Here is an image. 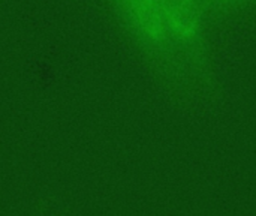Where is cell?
<instances>
[{"instance_id": "6da1fadb", "label": "cell", "mask_w": 256, "mask_h": 216, "mask_svg": "<svg viewBox=\"0 0 256 216\" xmlns=\"http://www.w3.org/2000/svg\"><path fill=\"white\" fill-rule=\"evenodd\" d=\"M128 33L146 48L168 44L160 0H114Z\"/></svg>"}, {"instance_id": "7a4b0ae2", "label": "cell", "mask_w": 256, "mask_h": 216, "mask_svg": "<svg viewBox=\"0 0 256 216\" xmlns=\"http://www.w3.org/2000/svg\"><path fill=\"white\" fill-rule=\"evenodd\" d=\"M168 44L192 48L200 44L206 29L202 0H160Z\"/></svg>"}, {"instance_id": "3957f363", "label": "cell", "mask_w": 256, "mask_h": 216, "mask_svg": "<svg viewBox=\"0 0 256 216\" xmlns=\"http://www.w3.org/2000/svg\"><path fill=\"white\" fill-rule=\"evenodd\" d=\"M218 2L222 3V5H236V3H240L243 0H218Z\"/></svg>"}, {"instance_id": "277c9868", "label": "cell", "mask_w": 256, "mask_h": 216, "mask_svg": "<svg viewBox=\"0 0 256 216\" xmlns=\"http://www.w3.org/2000/svg\"><path fill=\"white\" fill-rule=\"evenodd\" d=\"M39 216H58V213H56V212H52V210H50V209H45Z\"/></svg>"}, {"instance_id": "5b68a950", "label": "cell", "mask_w": 256, "mask_h": 216, "mask_svg": "<svg viewBox=\"0 0 256 216\" xmlns=\"http://www.w3.org/2000/svg\"><path fill=\"white\" fill-rule=\"evenodd\" d=\"M112 2H114V0H112Z\"/></svg>"}]
</instances>
